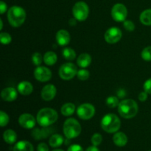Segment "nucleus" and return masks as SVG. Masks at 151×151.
Wrapping results in <instances>:
<instances>
[{
	"instance_id": "9b49d317",
	"label": "nucleus",
	"mask_w": 151,
	"mask_h": 151,
	"mask_svg": "<svg viewBox=\"0 0 151 151\" xmlns=\"http://www.w3.org/2000/svg\"><path fill=\"white\" fill-rule=\"evenodd\" d=\"M34 77L40 82H47L52 78V72L45 66H38L34 71Z\"/></svg>"
},
{
	"instance_id": "a211bd4d",
	"label": "nucleus",
	"mask_w": 151,
	"mask_h": 151,
	"mask_svg": "<svg viewBox=\"0 0 151 151\" xmlns=\"http://www.w3.org/2000/svg\"><path fill=\"white\" fill-rule=\"evenodd\" d=\"M113 142L118 147H124L128 143V137L124 133L116 132L113 137Z\"/></svg>"
},
{
	"instance_id": "f3484780",
	"label": "nucleus",
	"mask_w": 151,
	"mask_h": 151,
	"mask_svg": "<svg viewBox=\"0 0 151 151\" xmlns=\"http://www.w3.org/2000/svg\"><path fill=\"white\" fill-rule=\"evenodd\" d=\"M18 91L22 95H29L33 91L32 85L27 81H22L18 85Z\"/></svg>"
},
{
	"instance_id": "f03ea898",
	"label": "nucleus",
	"mask_w": 151,
	"mask_h": 151,
	"mask_svg": "<svg viewBox=\"0 0 151 151\" xmlns=\"http://www.w3.org/2000/svg\"><path fill=\"white\" fill-rule=\"evenodd\" d=\"M139 108L137 102L131 99L124 100L118 106V112L125 119H131L137 115Z\"/></svg>"
},
{
	"instance_id": "f257e3e1",
	"label": "nucleus",
	"mask_w": 151,
	"mask_h": 151,
	"mask_svg": "<svg viewBox=\"0 0 151 151\" xmlns=\"http://www.w3.org/2000/svg\"><path fill=\"white\" fill-rule=\"evenodd\" d=\"M58 115L55 110L50 108H44L38 111L36 120L41 127H49L58 120Z\"/></svg>"
},
{
	"instance_id": "dca6fc26",
	"label": "nucleus",
	"mask_w": 151,
	"mask_h": 151,
	"mask_svg": "<svg viewBox=\"0 0 151 151\" xmlns=\"http://www.w3.org/2000/svg\"><path fill=\"white\" fill-rule=\"evenodd\" d=\"M71 40V36L69 32L65 29H60L56 33V41L58 44L61 47L66 46L69 44Z\"/></svg>"
},
{
	"instance_id": "a19ab883",
	"label": "nucleus",
	"mask_w": 151,
	"mask_h": 151,
	"mask_svg": "<svg viewBox=\"0 0 151 151\" xmlns=\"http://www.w3.org/2000/svg\"><path fill=\"white\" fill-rule=\"evenodd\" d=\"M76 20L77 19H70V20H69V24L70 25H75L76 24Z\"/></svg>"
},
{
	"instance_id": "2eb2a0df",
	"label": "nucleus",
	"mask_w": 151,
	"mask_h": 151,
	"mask_svg": "<svg viewBox=\"0 0 151 151\" xmlns=\"http://www.w3.org/2000/svg\"><path fill=\"white\" fill-rule=\"evenodd\" d=\"M53 130L52 128H47V127H43V128H35L32 131V136L35 139L40 140L41 139H45L50 136L52 133Z\"/></svg>"
},
{
	"instance_id": "58836bf2",
	"label": "nucleus",
	"mask_w": 151,
	"mask_h": 151,
	"mask_svg": "<svg viewBox=\"0 0 151 151\" xmlns=\"http://www.w3.org/2000/svg\"><path fill=\"white\" fill-rule=\"evenodd\" d=\"M147 99V93L146 91H142L139 94V100L142 102L145 101Z\"/></svg>"
},
{
	"instance_id": "20e7f679",
	"label": "nucleus",
	"mask_w": 151,
	"mask_h": 151,
	"mask_svg": "<svg viewBox=\"0 0 151 151\" xmlns=\"http://www.w3.org/2000/svg\"><path fill=\"white\" fill-rule=\"evenodd\" d=\"M100 125L103 131L109 134H113L117 132L120 128L121 122L116 114H108L103 117Z\"/></svg>"
},
{
	"instance_id": "72a5a7b5",
	"label": "nucleus",
	"mask_w": 151,
	"mask_h": 151,
	"mask_svg": "<svg viewBox=\"0 0 151 151\" xmlns=\"http://www.w3.org/2000/svg\"><path fill=\"white\" fill-rule=\"evenodd\" d=\"M123 26L125 28V29L128 31H134L135 29V25H134V22L131 20H125L123 22Z\"/></svg>"
},
{
	"instance_id": "4be33fe9",
	"label": "nucleus",
	"mask_w": 151,
	"mask_h": 151,
	"mask_svg": "<svg viewBox=\"0 0 151 151\" xmlns=\"http://www.w3.org/2000/svg\"><path fill=\"white\" fill-rule=\"evenodd\" d=\"M63 137L60 134H53L51 136L50 140H49V143L50 145L52 147H58L63 145Z\"/></svg>"
},
{
	"instance_id": "ddd939ff",
	"label": "nucleus",
	"mask_w": 151,
	"mask_h": 151,
	"mask_svg": "<svg viewBox=\"0 0 151 151\" xmlns=\"http://www.w3.org/2000/svg\"><path fill=\"white\" fill-rule=\"evenodd\" d=\"M57 93L55 86L52 84H48L42 88L41 92V97L45 101H50L55 98Z\"/></svg>"
},
{
	"instance_id": "1a4fd4ad",
	"label": "nucleus",
	"mask_w": 151,
	"mask_h": 151,
	"mask_svg": "<svg viewBox=\"0 0 151 151\" xmlns=\"http://www.w3.org/2000/svg\"><path fill=\"white\" fill-rule=\"evenodd\" d=\"M128 16V10L123 4L117 3L114 4L111 9V16L114 21L122 22L125 21Z\"/></svg>"
},
{
	"instance_id": "412c9836",
	"label": "nucleus",
	"mask_w": 151,
	"mask_h": 151,
	"mask_svg": "<svg viewBox=\"0 0 151 151\" xmlns=\"http://www.w3.org/2000/svg\"><path fill=\"white\" fill-rule=\"evenodd\" d=\"M3 139L4 142L7 144L12 145L15 143L17 139V134L13 130L8 129L6 130L3 134Z\"/></svg>"
},
{
	"instance_id": "c85d7f7f",
	"label": "nucleus",
	"mask_w": 151,
	"mask_h": 151,
	"mask_svg": "<svg viewBox=\"0 0 151 151\" xmlns=\"http://www.w3.org/2000/svg\"><path fill=\"white\" fill-rule=\"evenodd\" d=\"M141 56L143 60L146 61L151 60V47H147L142 50L141 53Z\"/></svg>"
},
{
	"instance_id": "473e14b6",
	"label": "nucleus",
	"mask_w": 151,
	"mask_h": 151,
	"mask_svg": "<svg viewBox=\"0 0 151 151\" xmlns=\"http://www.w3.org/2000/svg\"><path fill=\"white\" fill-rule=\"evenodd\" d=\"M91 143L94 146H98L101 144L102 141H103V137H102L101 134H94V135L91 137Z\"/></svg>"
},
{
	"instance_id": "4c0bfd02",
	"label": "nucleus",
	"mask_w": 151,
	"mask_h": 151,
	"mask_svg": "<svg viewBox=\"0 0 151 151\" xmlns=\"http://www.w3.org/2000/svg\"><path fill=\"white\" fill-rule=\"evenodd\" d=\"M6 10H7V4L3 1H0V13L3 14L5 13Z\"/></svg>"
},
{
	"instance_id": "6ab92c4d",
	"label": "nucleus",
	"mask_w": 151,
	"mask_h": 151,
	"mask_svg": "<svg viewBox=\"0 0 151 151\" xmlns=\"http://www.w3.org/2000/svg\"><path fill=\"white\" fill-rule=\"evenodd\" d=\"M13 151H34L32 145L27 141H19L13 147Z\"/></svg>"
},
{
	"instance_id": "9d476101",
	"label": "nucleus",
	"mask_w": 151,
	"mask_h": 151,
	"mask_svg": "<svg viewBox=\"0 0 151 151\" xmlns=\"http://www.w3.org/2000/svg\"><path fill=\"white\" fill-rule=\"evenodd\" d=\"M122 36V31L116 27H110L109 29H108L104 35L105 40L109 44L117 43L118 41H120Z\"/></svg>"
},
{
	"instance_id": "b1692460",
	"label": "nucleus",
	"mask_w": 151,
	"mask_h": 151,
	"mask_svg": "<svg viewBox=\"0 0 151 151\" xmlns=\"http://www.w3.org/2000/svg\"><path fill=\"white\" fill-rule=\"evenodd\" d=\"M75 111V104L72 103H67L66 104L63 105L61 107L60 111L61 114L65 116H71L74 114Z\"/></svg>"
},
{
	"instance_id": "5701e85b",
	"label": "nucleus",
	"mask_w": 151,
	"mask_h": 151,
	"mask_svg": "<svg viewBox=\"0 0 151 151\" xmlns=\"http://www.w3.org/2000/svg\"><path fill=\"white\" fill-rule=\"evenodd\" d=\"M57 55L54 52H47L45 53V55L44 56V63H45V64L48 65V66H52V65H54L57 62Z\"/></svg>"
},
{
	"instance_id": "cd10ccee",
	"label": "nucleus",
	"mask_w": 151,
	"mask_h": 151,
	"mask_svg": "<svg viewBox=\"0 0 151 151\" xmlns=\"http://www.w3.org/2000/svg\"><path fill=\"white\" fill-rule=\"evenodd\" d=\"M89 76V72H88V70H86V69H80V70L78 71V73H77V77H78V78L82 81L88 80Z\"/></svg>"
},
{
	"instance_id": "aec40b11",
	"label": "nucleus",
	"mask_w": 151,
	"mask_h": 151,
	"mask_svg": "<svg viewBox=\"0 0 151 151\" xmlns=\"http://www.w3.org/2000/svg\"><path fill=\"white\" fill-rule=\"evenodd\" d=\"M91 57L90 55L87 54V53H83V54L80 55L77 60V63L81 68L88 67L91 64Z\"/></svg>"
},
{
	"instance_id": "37998d69",
	"label": "nucleus",
	"mask_w": 151,
	"mask_h": 151,
	"mask_svg": "<svg viewBox=\"0 0 151 151\" xmlns=\"http://www.w3.org/2000/svg\"><path fill=\"white\" fill-rule=\"evenodd\" d=\"M52 151H64V150H61V149H55V150H53Z\"/></svg>"
},
{
	"instance_id": "c9c22d12",
	"label": "nucleus",
	"mask_w": 151,
	"mask_h": 151,
	"mask_svg": "<svg viewBox=\"0 0 151 151\" xmlns=\"http://www.w3.org/2000/svg\"><path fill=\"white\" fill-rule=\"evenodd\" d=\"M67 151H83V149L79 145H72L68 148Z\"/></svg>"
},
{
	"instance_id": "bb28decb",
	"label": "nucleus",
	"mask_w": 151,
	"mask_h": 151,
	"mask_svg": "<svg viewBox=\"0 0 151 151\" xmlns=\"http://www.w3.org/2000/svg\"><path fill=\"white\" fill-rule=\"evenodd\" d=\"M106 102L108 107L111 108V109H114V108L119 106V104L118 98L116 97H114V96H111V97H109L107 99H106Z\"/></svg>"
},
{
	"instance_id": "c03bdc74",
	"label": "nucleus",
	"mask_w": 151,
	"mask_h": 151,
	"mask_svg": "<svg viewBox=\"0 0 151 151\" xmlns=\"http://www.w3.org/2000/svg\"><path fill=\"white\" fill-rule=\"evenodd\" d=\"M150 151H151V150H150Z\"/></svg>"
},
{
	"instance_id": "f8f14e48",
	"label": "nucleus",
	"mask_w": 151,
	"mask_h": 151,
	"mask_svg": "<svg viewBox=\"0 0 151 151\" xmlns=\"http://www.w3.org/2000/svg\"><path fill=\"white\" fill-rule=\"evenodd\" d=\"M19 123L25 129H31L35 125V119L32 114H23L19 118Z\"/></svg>"
},
{
	"instance_id": "0eeeda50",
	"label": "nucleus",
	"mask_w": 151,
	"mask_h": 151,
	"mask_svg": "<svg viewBox=\"0 0 151 151\" xmlns=\"http://www.w3.org/2000/svg\"><path fill=\"white\" fill-rule=\"evenodd\" d=\"M58 73L60 78L65 81H69L77 75L78 69L74 63H66L60 66Z\"/></svg>"
},
{
	"instance_id": "7ed1b4c3",
	"label": "nucleus",
	"mask_w": 151,
	"mask_h": 151,
	"mask_svg": "<svg viewBox=\"0 0 151 151\" xmlns=\"http://www.w3.org/2000/svg\"><path fill=\"white\" fill-rule=\"evenodd\" d=\"M7 19L13 27L22 26L26 19V12L19 6H13L7 12Z\"/></svg>"
},
{
	"instance_id": "393cba45",
	"label": "nucleus",
	"mask_w": 151,
	"mask_h": 151,
	"mask_svg": "<svg viewBox=\"0 0 151 151\" xmlns=\"http://www.w3.org/2000/svg\"><path fill=\"white\" fill-rule=\"evenodd\" d=\"M139 20L142 24L147 26L151 25V9L144 10L142 13L140 14Z\"/></svg>"
},
{
	"instance_id": "39448f33",
	"label": "nucleus",
	"mask_w": 151,
	"mask_h": 151,
	"mask_svg": "<svg viewBox=\"0 0 151 151\" xmlns=\"http://www.w3.org/2000/svg\"><path fill=\"white\" fill-rule=\"evenodd\" d=\"M81 125L78 120L73 118L67 119L63 123V131L67 139H75L81 133Z\"/></svg>"
},
{
	"instance_id": "79ce46f5",
	"label": "nucleus",
	"mask_w": 151,
	"mask_h": 151,
	"mask_svg": "<svg viewBox=\"0 0 151 151\" xmlns=\"http://www.w3.org/2000/svg\"><path fill=\"white\" fill-rule=\"evenodd\" d=\"M0 24H1V27H0V29H2V28H3V22H2V20H1V19H0Z\"/></svg>"
},
{
	"instance_id": "f704fd0d",
	"label": "nucleus",
	"mask_w": 151,
	"mask_h": 151,
	"mask_svg": "<svg viewBox=\"0 0 151 151\" xmlns=\"http://www.w3.org/2000/svg\"><path fill=\"white\" fill-rule=\"evenodd\" d=\"M144 90L147 94H151V78L147 80L144 83Z\"/></svg>"
},
{
	"instance_id": "a878e982",
	"label": "nucleus",
	"mask_w": 151,
	"mask_h": 151,
	"mask_svg": "<svg viewBox=\"0 0 151 151\" xmlns=\"http://www.w3.org/2000/svg\"><path fill=\"white\" fill-rule=\"evenodd\" d=\"M63 56L66 60H73L76 58V53L73 49L66 47L63 50Z\"/></svg>"
},
{
	"instance_id": "4468645a",
	"label": "nucleus",
	"mask_w": 151,
	"mask_h": 151,
	"mask_svg": "<svg viewBox=\"0 0 151 151\" xmlns=\"http://www.w3.org/2000/svg\"><path fill=\"white\" fill-rule=\"evenodd\" d=\"M18 96L17 90L13 87H8L5 88L1 91V97L3 100L7 102L14 101Z\"/></svg>"
},
{
	"instance_id": "ea45409f",
	"label": "nucleus",
	"mask_w": 151,
	"mask_h": 151,
	"mask_svg": "<svg viewBox=\"0 0 151 151\" xmlns=\"http://www.w3.org/2000/svg\"><path fill=\"white\" fill-rule=\"evenodd\" d=\"M86 151H100L98 148L97 147V146H91V147H88V148L86 150Z\"/></svg>"
},
{
	"instance_id": "6e6552de",
	"label": "nucleus",
	"mask_w": 151,
	"mask_h": 151,
	"mask_svg": "<svg viewBox=\"0 0 151 151\" xmlns=\"http://www.w3.org/2000/svg\"><path fill=\"white\" fill-rule=\"evenodd\" d=\"M95 114V108L90 103H83L78 106L77 114L81 119L88 120L91 119Z\"/></svg>"
},
{
	"instance_id": "2f4dec72",
	"label": "nucleus",
	"mask_w": 151,
	"mask_h": 151,
	"mask_svg": "<svg viewBox=\"0 0 151 151\" xmlns=\"http://www.w3.org/2000/svg\"><path fill=\"white\" fill-rule=\"evenodd\" d=\"M43 58H44L42 57L41 53L35 52L32 56V61L34 65H35V66H39L42 63Z\"/></svg>"
},
{
	"instance_id": "423d86ee",
	"label": "nucleus",
	"mask_w": 151,
	"mask_h": 151,
	"mask_svg": "<svg viewBox=\"0 0 151 151\" xmlns=\"http://www.w3.org/2000/svg\"><path fill=\"white\" fill-rule=\"evenodd\" d=\"M72 13L77 20L79 22H83L88 18L89 13L88 4L84 1H78L75 3L72 8Z\"/></svg>"
},
{
	"instance_id": "7c9ffc66",
	"label": "nucleus",
	"mask_w": 151,
	"mask_h": 151,
	"mask_svg": "<svg viewBox=\"0 0 151 151\" xmlns=\"http://www.w3.org/2000/svg\"><path fill=\"white\" fill-rule=\"evenodd\" d=\"M0 41L2 44H9L12 41V37L7 32H1Z\"/></svg>"
},
{
	"instance_id": "e433bc0d",
	"label": "nucleus",
	"mask_w": 151,
	"mask_h": 151,
	"mask_svg": "<svg viewBox=\"0 0 151 151\" xmlns=\"http://www.w3.org/2000/svg\"><path fill=\"white\" fill-rule=\"evenodd\" d=\"M37 151H49V147L46 143H40L37 147Z\"/></svg>"
},
{
	"instance_id": "c756f323",
	"label": "nucleus",
	"mask_w": 151,
	"mask_h": 151,
	"mask_svg": "<svg viewBox=\"0 0 151 151\" xmlns=\"http://www.w3.org/2000/svg\"><path fill=\"white\" fill-rule=\"evenodd\" d=\"M10 118H9L8 115L4 112L3 111H0V125L1 127H4L8 124Z\"/></svg>"
}]
</instances>
